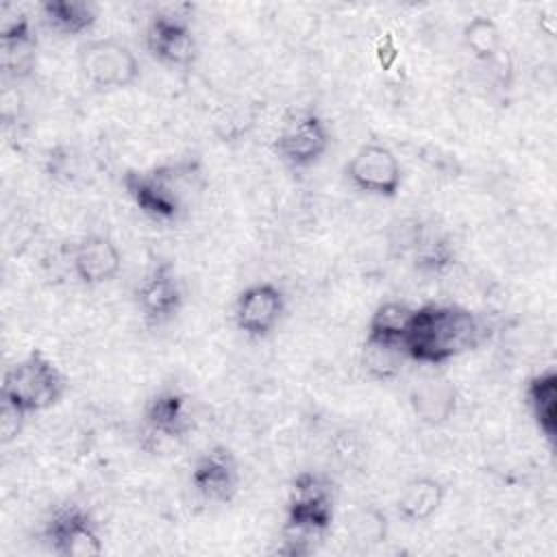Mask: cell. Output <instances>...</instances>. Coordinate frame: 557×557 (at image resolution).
<instances>
[{"label": "cell", "instance_id": "2e32d148", "mask_svg": "<svg viewBox=\"0 0 557 557\" xmlns=\"http://www.w3.org/2000/svg\"><path fill=\"white\" fill-rule=\"evenodd\" d=\"M409 405L422 424L440 426L457 409V389L446 376H426L411 387Z\"/></svg>", "mask_w": 557, "mask_h": 557}, {"label": "cell", "instance_id": "ffe728a7", "mask_svg": "<svg viewBox=\"0 0 557 557\" xmlns=\"http://www.w3.org/2000/svg\"><path fill=\"white\" fill-rule=\"evenodd\" d=\"M407 361L405 346L398 342L383 339H363L361 346V368L374 381H392L400 374L403 363Z\"/></svg>", "mask_w": 557, "mask_h": 557}, {"label": "cell", "instance_id": "d6986e66", "mask_svg": "<svg viewBox=\"0 0 557 557\" xmlns=\"http://www.w3.org/2000/svg\"><path fill=\"white\" fill-rule=\"evenodd\" d=\"M39 11L46 26L65 37L91 30L98 20V4L87 0H46Z\"/></svg>", "mask_w": 557, "mask_h": 557}, {"label": "cell", "instance_id": "44dd1931", "mask_svg": "<svg viewBox=\"0 0 557 557\" xmlns=\"http://www.w3.org/2000/svg\"><path fill=\"white\" fill-rule=\"evenodd\" d=\"M461 41L479 63H494L503 54V35L498 24L487 15H474L463 24Z\"/></svg>", "mask_w": 557, "mask_h": 557}, {"label": "cell", "instance_id": "9a60e30c", "mask_svg": "<svg viewBox=\"0 0 557 557\" xmlns=\"http://www.w3.org/2000/svg\"><path fill=\"white\" fill-rule=\"evenodd\" d=\"M37 63V37L24 13L0 20V65L11 78H24Z\"/></svg>", "mask_w": 557, "mask_h": 557}, {"label": "cell", "instance_id": "4fadbf2b", "mask_svg": "<svg viewBox=\"0 0 557 557\" xmlns=\"http://www.w3.org/2000/svg\"><path fill=\"white\" fill-rule=\"evenodd\" d=\"M141 420L150 435H157L161 440H178V442L185 440L196 426L191 400L185 392L176 387L157 389L146 400Z\"/></svg>", "mask_w": 557, "mask_h": 557}, {"label": "cell", "instance_id": "cb8c5ba5", "mask_svg": "<svg viewBox=\"0 0 557 557\" xmlns=\"http://www.w3.org/2000/svg\"><path fill=\"white\" fill-rule=\"evenodd\" d=\"M350 533L359 542H381L387 533V518L372 505L361 507L350 520Z\"/></svg>", "mask_w": 557, "mask_h": 557}, {"label": "cell", "instance_id": "ac0fdd59", "mask_svg": "<svg viewBox=\"0 0 557 557\" xmlns=\"http://www.w3.org/2000/svg\"><path fill=\"white\" fill-rule=\"evenodd\" d=\"M524 403L537 431L553 444L557 437V370L546 368L524 385Z\"/></svg>", "mask_w": 557, "mask_h": 557}, {"label": "cell", "instance_id": "d4e9b609", "mask_svg": "<svg viewBox=\"0 0 557 557\" xmlns=\"http://www.w3.org/2000/svg\"><path fill=\"white\" fill-rule=\"evenodd\" d=\"M24 420H26L24 413H20L15 407L0 400V435H2L0 440H2V444H9L11 440L17 437V433L24 426Z\"/></svg>", "mask_w": 557, "mask_h": 557}, {"label": "cell", "instance_id": "603a6c76", "mask_svg": "<svg viewBox=\"0 0 557 557\" xmlns=\"http://www.w3.org/2000/svg\"><path fill=\"white\" fill-rule=\"evenodd\" d=\"M411 259L422 274H444L455 263V246L446 235L422 231L411 248Z\"/></svg>", "mask_w": 557, "mask_h": 557}, {"label": "cell", "instance_id": "ba28073f", "mask_svg": "<svg viewBox=\"0 0 557 557\" xmlns=\"http://www.w3.org/2000/svg\"><path fill=\"white\" fill-rule=\"evenodd\" d=\"M133 300L146 326L157 329L172 322L185 305V287L174 263L157 259L135 285Z\"/></svg>", "mask_w": 557, "mask_h": 557}, {"label": "cell", "instance_id": "9c48e42d", "mask_svg": "<svg viewBox=\"0 0 557 557\" xmlns=\"http://www.w3.org/2000/svg\"><path fill=\"white\" fill-rule=\"evenodd\" d=\"M189 4H168L152 13L146 28L148 52L170 67H189L198 57L196 37L189 24Z\"/></svg>", "mask_w": 557, "mask_h": 557}, {"label": "cell", "instance_id": "3957f363", "mask_svg": "<svg viewBox=\"0 0 557 557\" xmlns=\"http://www.w3.org/2000/svg\"><path fill=\"white\" fill-rule=\"evenodd\" d=\"M65 376L59 366L39 348L11 363L2 376L0 400L26 418L54 407L65 394Z\"/></svg>", "mask_w": 557, "mask_h": 557}, {"label": "cell", "instance_id": "7402d4cb", "mask_svg": "<svg viewBox=\"0 0 557 557\" xmlns=\"http://www.w3.org/2000/svg\"><path fill=\"white\" fill-rule=\"evenodd\" d=\"M411 313H413V307H409L403 300H385V302H381L374 309V313L370 315V320H368L366 337L403 344V337L407 333Z\"/></svg>", "mask_w": 557, "mask_h": 557}, {"label": "cell", "instance_id": "52a82bcc", "mask_svg": "<svg viewBox=\"0 0 557 557\" xmlns=\"http://www.w3.org/2000/svg\"><path fill=\"white\" fill-rule=\"evenodd\" d=\"M44 544L59 557H98L104 540L98 520L83 505H61L46 520L41 531Z\"/></svg>", "mask_w": 557, "mask_h": 557}, {"label": "cell", "instance_id": "5bb4252c", "mask_svg": "<svg viewBox=\"0 0 557 557\" xmlns=\"http://www.w3.org/2000/svg\"><path fill=\"white\" fill-rule=\"evenodd\" d=\"M70 261L74 276L87 287L109 283L122 270V252L117 244L109 235L100 233L81 237L72 248Z\"/></svg>", "mask_w": 557, "mask_h": 557}, {"label": "cell", "instance_id": "8fae6325", "mask_svg": "<svg viewBox=\"0 0 557 557\" xmlns=\"http://www.w3.org/2000/svg\"><path fill=\"white\" fill-rule=\"evenodd\" d=\"M287 311L285 292L270 281L244 287L233 305V322L248 339L270 337Z\"/></svg>", "mask_w": 557, "mask_h": 557}, {"label": "cell", "instance_id": "7a4b0ae2", "mask_svg": "<svg viewBox=\"0 0 557 557\" xmlns=\"http://www.w3.org/2000/svg\"><path fill=\"white\" fill-rule=\"evenodd\" d=\"M122 185L131 202L154 222H176L202 196L207 187L202 161L181 157L148 170H126Z\"/></svg>", "mask_w": 557, "mask_h": 557}, {"label": "cell", "instance_id": "7c38bea8", "mask_svg": "<svg viewBox=\"0 0 557 557\" xmlns=\"http://www.w3.org/2000/svg\"><path fill=\"white\" fill-rule=\"evenodd\" d=\"M239 466L231 448L215 444L202 450L191 466V485L209 503L228 505L239 492Z\"/></svg>", "mask_w": 557, "mask_h": 557}, {"label": "cell", "instance_id": "30bf717a", "mask_svg": "<svg viewBox=\"0 0 557 557\" xmlns=\"http://www.w3.org/2000/svg\"><path fill=\"white\" fill-rule=\"evenodd\" d=\"M348 183L368 196L396 198L403 185V168L398 157L379 141H368L355 150L344 168Z\"/></svg>", "mask_w": 557, "mask_h": 557}, {"label": "cell", "instance_id": "e0dca14e", "mask_svg": "<svg viewBox=\"0 0 557 557\" xmlns=\"http://www.w3.org/2000/svg\"><path fill=\"white\" fill-rule=\"evenodd\" d=\"M446 498V485L437 476H416L405 483L396 498V513L407 524L426 522L433 518Z\"/></svg>", "mask_w": 557, "mask_h": 557}, {"label": "cell", "instance_id": "277c9868", "mask_svg": "<svg viewBox=\"0 0 557 557\" xmlns=\"http://www.w3.org/2000/svg\"><path fill=\"white\" fill-rule=\"evenodd\" d=\"M335 520V485L315 470L298 472L289 483L285 531L322 540Z\"/></svg>", "mask_w": 557, "mask_h": 557}, {"label": "cell", "instance_id": "5b68a950", "mask_svg": "<svg viewBox=\"0 0 557 557\" xmlns=\"http://www.w3.org/2000/svg\"><path fill=\"white\" fill-rule=\"evenodd\" d=\"M78 72L96 91L126 89L139 78L135 52L115 37H96L78 46Z\"/></svg>", "mask_w": 557, "mask_h": 557}, {"label": "cell", "instance_id": "8992f818", "mask_svg": "<svg viewBox=\"0 0 557 557\" xmlns=\"http://www.w3.org/2000/svg\"><path fill=\"white\" fill-rule=\"evenodd\" d=\"M329 146L331 131L311 109L292 111L272 141L274 154L292 170H309L318 165Z\"/></svg>", "mask_w": 557, "mask_h": 557}, {"label": "cell", "instance_id": "6da1fadb", "mask_svg": "<svg viewBox=\"0 0 557 557\" xmlns=\"http://www.w3.org/2000/svg\"><path fill=\"white\" fill-rule=\"evenodd\" d=\"M485 337L487 326L472 309L450 302H426L413 307L403 346L407 359L424 366H442L479 348Z\"/></svg>", "mask_w": 557, "mask_h": 557}]
</instances>
